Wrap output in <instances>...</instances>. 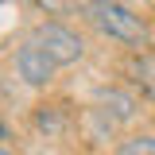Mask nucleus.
Returning a JSON list of instances; mask_svg holds the SVG:
<instances>
[{"label": "nucleus", "instance_id": "6e6552de", "mask_svg": "<svg viewBox=\"0 0 155 155\" xmlns=\"http://www.w3.org/2000/svg\"><path fill=\"white\" fill-rule=\"evenodd\" d=\"M0 155H12V147H8V143H4V147H0Z\"/></svg>", "mask_w": 155, "mask_h": 155}, {"label": "nucleus", "instance_id": "f03ea898", "mask_svg": "<svg viewBox=\"0 0 155 155\" xmlns=\"http://www.w3.org/2000/svg\"><path fill=\"white\" fill-rule=\"evenodd\" d=\"M39 47L47 51V54L54 58L58 66H74L85 58V39L78 35L74 27H66V23H58V19H47V23H39L35 31H31Z\"/></svg>", "mask_w": 155, "mask_h": 155}, {"label": "nucleus", "instance_id": "423d86ee", "mask_svg": "<svg viewBox=\"0 0 155 155\" xmlns=\"http://www.w3.org/2000/svg\"><path fill=\"white\" fill-rule=\"evenodd\" d=\"M101 105H113V116H116V120H132V113H136V101L128 93H120V89L101 93Z\"/></svg>", "mask_w": 155, "mask_h": 155}, {"label": "nucleus", "instance_id": "20e7f679", "mask_svg": "<svg viewBox=\"0 0 155 155\" xmlns=\"http://www.w3.org/2000/svg\"><path fill=\"white\" fill-rule=\"evenodd\" d=\"M128 74H132V81L143 89L147 97H155V54H136L132 62H128Z\"/></svg>", "mask_w": 155, "mask_h": 155}, {"label": "nucleus", "instance_id": "39448f33", "mask_svg": "<svg viewBox=\"0 0 155 155\" xmlns=\"http://www.w3.org/2000/svg\"><path fill=\"white\" fill-rule=\"evenodd\" d=\"M35 128L43 136H62L66 132V113H62V105H39L35 109Z\"/></svg>", "mask_w": 155, "mask_h": 155}, {"label": "nucleus", "instance_id": "0eeeda50", "mask_svg": "<svg viewBox=\"0 0 155 155\" xmlns=\"http://www.w3.org/2000/svg\"><path fill=\"white\" fill-rule=\"evenodd\" d=\"M113 155H155V136H128L116 143Z\"/></svg>", "mask_w": 155, "mask_h": 155}, {"label": "nucleus", "instance_id": "7ed1b4c3", "mask_svg": "<svg viewBox=\"0 0 155 155\" xmlns=\"http://www.w3.org/2000/svg\"><path fill=\"white\" fill-rule=\"evenodd\" d=\"M54 70H58V62L47 54V51H43L31 35L16 47V74L23 78L27 85H35V89L51 85V81H54Z\"/></svg>", "mask_w": 155, "mask_h": 155}, {"label": "nucleus", "instance_id": "f257e3e1", "mask_svg": "<svg viewBox=\"0 0 155 155\" xmlns=\"http://www.w3.org/2000/svg\"><path fill=\"white\" fill-rule=\"evenodd\" d=\"M81 16L89 19V27L97 35L113 39L120 47H132L136 54H143V47L151 39V27L136 16L128 4H120V0H85L81 4Z\"/></svg>", "mask_w": 155, "mask_h": 155}]
</instances>
